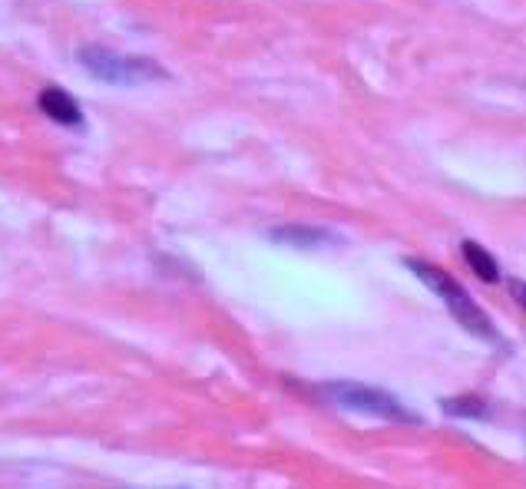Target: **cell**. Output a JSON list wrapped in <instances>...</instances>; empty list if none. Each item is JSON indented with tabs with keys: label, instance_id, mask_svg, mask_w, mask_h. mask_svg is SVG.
Listing matches in <instances>:
<instances>
[{
	"label": "cell",
	"instance_id": "6da1fadb",
	"mask_svg": "<svg viewBox=\"0 0 526 489\" xmlns=\"http://www.w3.org/2000/svg\"><path fill=\"white\" fill-rule=\"evenodd\" d=\"M404 265L411 268L414 275L434 291V295H440V301L447 304V311L460 321V328H467L470 334H477V338H497V331H493L490 318L477 308L474 301H470L467 291L460 288L457 281L447 275V271H440V268L427 265V262H417V258H404Z\"/></svg>",
	"mask_w": 526,
	"mask_h": 489
},
{
	"label": "cell",
	"instance_id": "7a4b0ae2",
	"mask_svg": "<svg viewBox=\"0 0 526 489\" xmlns=\"http://www.w3.org/2000/svg\"><path fill=\"white\" fill-rule=\"evenodd\" d=\"M80 63L96 76V80L113 83V86H139L149 80H166V70L156 67L153 60L123 57V53H113L106 47H83Z\"/></svg>",
	"mask_w": 526,
	"mask_h": 489
},
{
	"label": "cell",
	"instance_id": "3957f363",
	"mask_svg": "<svg viewBox=\"0 0 526 489\" xmlns=\"http://www.w3.org/2000/svg\"><path fill=\"white\" fill-rule=\"evenodd\" d=\"M325 394L335 400L338 407L361 410V414L397 420V423H421V417L411 414V410H407L401 400H394L391 394H384V390L354 384V380H341V384H331V387H325Z\"/></svg>",
	"mask_w": 526,
	"mask_h": 489
},
{
	"label": "cell",
	"instance_id": "277c9868",
	"mask_svg": "<svg viewBox=\"0 0 526 489\" xmlns=\"http://www.w3.org/2000/svg\"><path fill=\"white\" fill-rule=\"evenodd\" d=\"M40 110H44L53 123L60 126H80L83 123V113L77 100H73L70 93H63L60 86H47L44 93H40Z\"/></svg>",
	"mask_w": 526,
	"mask_h": 489
},
{
	"label": "cell",
	"instance_id": "5b68a950",
	"mask_svg": "<svg viewBox=\"0 0 526 489\" xmlns=\"http://www.w3.org/2000/svg\"><path fill=\"white\" fill-rule=\"evenodd\" d=\"M275 242H285V245H295V248H315L318 242L331 238L325 228H305V225H285V228H275L272 232Z\"/></svg>",
	"mask_w": 526,
	"mask_h": 489
},
{
	"label": "cell",
	"instance_id": "8992f818",
	"mask_svg": "<svg viewBox=\"0 0 526 489\" xmlns=\"http://www.w3.org/2000/svg\"><path fill=\"white\" fill-rule=\"evenodd\" d=\"M464 258H467V265L474 268V275L483 278V281H500V265H497V258H493L487 248H480L477 242H464Z\"/></svg>",
	"mask_w": 526,
	"mask_h": 489
},
{
	"label": "cell",
	"instance_id": "52a82bcc",
	"mask_svg": "<svg viewBox=\"0 0 526 489\" xmlns=\"http://www.w3.org/2000/svg\"><path fill=\"white\" fill-rule=\"evenodd\" d=\"M440 407H444V414L450 417H474V420L487 417V404H483L480 397H447Z\"/></svg>",
	"mask_w": 526,
	"mask_h": 489
}]
</instances>
